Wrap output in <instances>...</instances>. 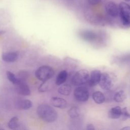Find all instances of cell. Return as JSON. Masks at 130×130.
Returning a JSON list of instances; mask_svg holds the SVG:
<instances>
[{"instance_id":"obj_21","label":"cell","mask_w":130,"mask_h":130,"mask_svg":"<svg viewBox=\"0 0 130 130\" xmlns=\"http://www.w3.org/2000/svg\"><path fill=\"white\" fill-rule=\"evenodd\" d=\"M8 126L10 129H16L19 126L18 118L15 116L12 117L9 121L8 123Z\"/></svg>"},{"instance_id":"obj_27","label":"cell","mask_w":130,"mask_h":130,"mask_svg":"<svg viewBox=\"0 0 130 130\" xmlns=\"http://www.w3.org/2000/svg\"><path fill=\"white\" fill-rule=\"evenodd\" d=\"M86 129L88 130H94L95 129V127L92 124L89 123L87 124L86 125Z\"/></svg>"},{"instance_id":"obj_30","label":"cell","mask_w":130,"mask_h":130,"mask_svg":"<svg viewBox=\"0 0 130 130\" xmlns=\"http://www.w3.org/2000/svg\"><path fill=\"white\" fill-rule=\"evenodd\" d=\"M125 1H126V2H129V1H130V0H124Z\"/></svg>"},{"instance_id":"obj_23","label":"cell","mask_w":130,"mask_h":130,"mask_svg":"<svg viewBox=\"0 0 130 130\" xmlns=\"http://www.w3.org/2000/svg\"><path fill=\"white\" fill-rule=\"evenodd\" d=\"M122 120H125L128 118H130V113L127 112L126 107H124L122 109L121 115L120 116Z\"/></svg>"},{"instance_id":"obj_19","label":"cell","mask_w":130,"mask_h":130,"mask_svg":"<svg viewBox=\"0 0 130 130\" xmlns=\"http://www.w3.org/2000/svg\"><path fill=\"white\" fill-rule=\"evenodd\" d=\"M68 114L71 118H77L80 114V109L77 107H72L68 110Z\"/></svg>"},{"instance_id":"obj_15","label":"cell","mask_w":130,"mask_h":130,"mask_svg":"<svg viewBox=\"0 0 130 130\" xmlns=\"http://www.w3.org/2000/svg\"><path fill=\"white\" fill-rule=\"evenodd\" d=\"M92 98L94 102L98 104H101L105 101L106 98L103 92L100 91H96L92 93Z\"/></svg>"},{"instance_id":"obj_11","label":"cell","mask_w":130,"mask_h":130,"mask_svg":"<svg viewBox=\"0 0 130 130\" xmlns=\"http://www.w3.org/2000/svg\"><path fill=\"white\" fill-rule=\"evenodd\" d=\"M122 109L119 106H116L111 108L108 112V117L110 119H117L121 115Z\"/></svg>"},{"instance_id":"obj_5","label":"cell","mask_w":130,"mask_h":130,"mask_svg":"<svg viewBox=\"0 0 130 130\" xmlns=\"http://www.w3.org/2000/svg\"><path fill=\"white\" fill-rule=\"evenodd\" d=\"M99 84L101 88L103 90H110L113 86V80L110 75L108 73H103L101 74Z\"/></svg>"},{"instance_id":"obj_31","label":"cell","mask_w":130,"mask_h":130,"mask_svg":"<svg viewBox=\"0 0 130 130\" xmlns=\"http://www.w3.org/2000/svg\"><path fill=\"white\" fill-rule=\"evenodd\" d=\"M105 1H106V0H105Z\"/></svg>"},{"instance_id":"obj_7","label":"cell","mask_w":130,"mask_h":130,"mask_svg":"<svg viewBox=\"0 0 130 130\" xmlns=\"http://www.w3.org/2000/svg\"><path fill=\"white\" fill-rule=\"evenodd\" d=\"M16 86V90L18 94L22 95L30 94V90L26 82H20Z\"/></svg>"},{"instance_id":"obj_26","label":"cell","mask_w":130,"mask_h":130,"mask_svg":"<svg viewBox=\"0 0 130 130\" xmlns=\"http://www.w3.org/2000/svg\"><path fill=\"white\" fill-rule=\"evenodd\" d=\"M102 0H87L88 3L91 5H96L101 2Z\"/></svg>"},{"instance_id":"obj_2","label":"cell","mask_w":130,"mask_h":130,"mask_svg":"<svg viewBox=\"0 0 130 130\" xmlns=\"http://www.w3.org/2000/svg\"><path fill=\"white\" fill-rule=\"evenodd\" d=\"M54 74V71L49 66H42L39 67L35 72L37 79L43 82L51 79Z\"/></svg>"},{"instance_id":"obj_6","label":"cell","mask_w":130,"mask_h":130,"mask_svg":"<svg viewBox=\"0 0 130 130\" xmlns=\"http://www.w3.org/2000/svg\"><path fill=\"white\" fill-rule=\"evenodd\" d=\"M106 13L112 17H116L119 15V9L117 5L112 1L107 2L105 6Z\"/></svg>"},{"instance_id":"obj_20","label":"cell","mask_w":130,"mask_h":130,"mask_svg":"<svg viewBox=\"0 0 130 130\" xmlns=\"http://www.w3.org/2000/svg\"><path fill=\"white\" fill-rule=\"evenodd\" d=\"M6 75L8 80L13 84L16 85L20 82V81L18 79V78L13 73L10 71H7Z\"/></svg>"},{"instance_id":"obj_3","label":"cell","mask_w":130,"mask_h":130,"mask_svg":"<svg viewBox=\"0 0 130 130\" xmlns=\"http://www.w3.org/2000/svg\"><path fill=\"white\" fill-rule=\"evenodd\" d=\"M89 79V74L86 69H81L74 74L72 79V83L73 85L79 86L82 85L87 82Z\"/></svg>"},{"instance_id":"obj_14","label":"cell","mask_w":130,"mask_h":130,"mask_svg":"<svg viewBox=\"0 0 130 130\" xmlns=\"http://www.w3.org/2000/svg\"><path fill=\"white\" fill-rule=\"evenodd\" d=\"M80 37H81L83 40L87 41H92L94 40L96 38V34L89 30H84L80 33Z\"/></svg>"},{"instance_id":"obj_4","label":"cell","mask_w":130,"mask_h":130,"mask_svg":"<svg viewBox=\"0 0 130 130\" xmlns=\"http://www.w3.org/2000/svg\"><path fill=\"white\" fill-rule=\"evenodd\" d=\"M74 96L77 101L85 102L88 101L89 97V93L86 87L79 86L75 89Z\"/></svg>"},{"instance_id":"obj_10","label":"cell","mask_w":130,"mask_h":130,"mask_svg":"<svg viewBox=\"0 0 130 130\" xmlns=\"http://www.w3.org/2000/svg\"><path fill=\"white\" fill-rule=\"evenodd\" d=\"M50 102L52 106L57 108L65 109L67 107V102L66 100L62 98L53 97L51 99Z\"/></svg>"},{"instance_id":"obj_1","label":"cell","mask_w":130,"mask_h":130,"mask_svg":"<svg viewBox=\"0 0 130 130\" xmlns=\"http://www.w3.org/2000/svg\"><path fill=\"white\" fill-rule=\"evenodd\" d=\"M37 112L39 117L47 122H53L57 118V112L47 104H41L39 106Z\"/></svg>"},{"instance_id":"obj_9","label":"cell","mask_w":130,"mask_h":130,"mask_svg":"<svg viewBox=\"0 0 130 130\" xmlns=\"http://www.w3.org/2000/svg\"><path fill=\"white\" fill-rule=\"evenodd\" d=\"M19 53L17 51H11L3 53L2 59L7 62H13L15 61L18 58Z\"/></svg>"},{"instance_id":"obj_25","label":"cell","mask_w":130,"mask_h":130,"mask_svg":"<svg viewBox=\"0 0 130 130\" xmlns=\"http://www.w3.org/2000/svg\"><path fill=\"white\" fill-rule=\"evenodd\" d=\"M46 82H47V81L43 82V83L39 87V91L40 92H45V91H46L47 90H48V87L46 84Z\"/></svg>"},{"instance_id":"obj_29","label":"cell","mask_w":130,"mask_h":130,"mask_svg":"<svg viewBox=\"0 0 130 130\" xmlns=\"http://www.w3.org/2000/svg\"><path fill=\"white\" fill-rule=\"evenodd\" d=\"M5 31H3V30H0V36H1V35H2L3 34H5Z\"/></svg>"},{"instance_id":"obj_18","label":"cell","mask_w":130,"mask_h":130,"mask_svg":"<svg viewBox=\"0 0 130 130\" xmlns=\"http://www.w3.org/2000/svg\"><path fill=\"white\" fill-rule=\"evenodd\" d=\"M126 98V95L123 90H119L116 92L113 96L114 101L117 103L123 102Z\"/></svg>"},{"instance_id":"obj_28","label":"cell","mask_w":130,"mask_h":130,"mask_svg":"<svg viewBox=\"0 0 130 130\" xmlns=\"http://www.w3.org/2000/svg\"><path fill=\"white\" fill-rule=\"evenodd\" d=\"M121 129H124V130H130V126H125L121 128Z\"/></svg>"},{"instance_id":"obj_22","label":"cell","mask_w":130,"mask_h":130,"mask_svg":"<svg viewBox=\"0 0 130 130\" xmlns=\"http://www.w3.org/2000/svg\"><path fill=\"white\" fill-rule=\"evenodd\" d=\"M122 25L126 28L130 27V17L119 15Z\"/></svg>"},{"instance_id":"obj_17","label":"cell","mask_w":130,"mask_h":130,"mask_svg":"<svg viewBox=\"0 0 130 130\" xmlns=\"http://www.w3.org/2000/svg\"><path fill=\"white\" fill-rule=\"evenodd\" d=\"M72 91V87L69 84H64L61 85L58 89V92L59 94L63 95H69Z\"/></svg>"},{"instance_id":"obj_8","label":"cell","mask_w":130,"mask_h":130,"mask_svg":"<svg viewBox=\"0 0 130 130\" xmlns=\"http://www.w3.org/2000/svg\"><path fill=\"white\" fill-rule=\"evenodd\" d=\"M101 72L99 70H94L91 72L90 76L88 80L89 85L91 87H94L99 84L101 76Z\"/></svg>"},{"instance_id":"obj_12","label":"cell","mask_w":130,"mask_h":130,"mask_svg":"<svg viewBox=\"0 0 130 130\" xmlns=\"http://www.w3.org/2000/svg\"><path fill=\"white\" fill-rule=\"evenodd\" d=\"M16 108L20 110H27L32 106V103L29 100H20L17 101Z\"/></svg>"},{"instance_id":"obj_24","label":"cell","mask_w":130,"mask_h":130,"mask_svg":"<svg viewBox=\"0 0 130 130\" xmlns=\"http://www.w3.org/2000/svg\"><path fill=\"white\" fill-rule=\"evenodd\" d=\"M27 77V73L24 71H21L18 74V79L20 82H25Z\"/></svg>"},{"instance_id":"obj_16","label":"cell","mask_w":130,"mask_h":130,"mask_svg":"<svg viewBox=\"0 0 130 130\" xmlns=\"http://www.w3.org/2000/svg\"><path fill=\"white\" fill-rule=\"evenodd\" d=\"M68 77V72L66 70L60 71L57 75L55 80V84L60 85L65 82Z\"/></svg>"},{"instance_id":"obj_13","label":"cell","mask_w":130,"mask_h":130,"mask_svg":"<svg viewBox=\"0 0 130 130\" xmlns=\"http://www.w3.org/2000/svg\"><path fill=\"white\" fill-rule=\"evenodd\" d=\"M119 15L130 17V5L125 2L119 4Z\"/></svg>"}]
</instances>
